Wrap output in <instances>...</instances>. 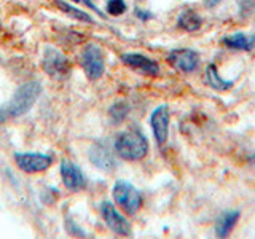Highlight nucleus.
<instances>
[{
    "mask_svg": "<svg viewBox=\"0 0 255 239\" xmlns=\"http://www.w3.org/2000/svg\"><path fill=\"white\" fill-rule=\"evenodd\" d=\"M114 147L117 155L126 161H140L148 153V142L139 131L120 132Z\"/></svg>",
    "mask_w": 255,
    "mask_h": 239,
    "instance_id": "f257e3e1",
    "label": "nucleus"
},
{
    "mask_svg": "<svg viewBox=\"0 0 255 239\" xmlns=\"http://www.w3.org/2000/svg\"><path fill=\"white\" fill-rule=\"evenodd\" d=\"M40 93H42V86L38 82H27L21 85L16 93L13 94V98L10 104L6 106V115L10 117H21L24 114L34 107V104L37 102Z\"/></svg>",
    "mask_w": 255,
    "mask_h": 239,
    "instance_id": "f03ea898",
    "label": "nucleus"
},
{
    "mask_svg": "<svg viewBox=\"0 0 255 239\" xmlns=\"http://www.w3.org/2000/svg\"><path fill=\"white\" fill-rule=\"evenodd\" d=\"M112 196H114L115 204L122 211H125L128 215L137 214L139 209L142 207V195L140 191L131 185L126 180H117L114 188H112Z\"/></svg>",
    "mask_w": 255,
    "mask_h": 239,
    "instance_id": "7ed1b4c3",
    "label": "nucleus"
},
{
    "mask_svg": "<svg viewBox=\"0 0 255 239\" xmlns=\"http://www.w3.org/2000/svg\"><path fill=\"white\" fill-rule=\"evenodd\" d=\"M42 67L46 72V75H50L51 78L62 80L66 78L70 70V61L67 59V56L61 53L58 48L54 46H45L43 54H42Z\"/></svg>",
    "mask_w": 255,
    "mask_h": 239,
    "instance_id": "20e7f679",
    "label": "nucleus"
},
{
    "mask_svg": "<svg viewBox=\"0 0 255 239\" xmlns=\"http://www.w3.org/2000/svg\"><path fill=\"white\" fill-rule=\"evenodd\" d=\"M80 64H82L85 75L88 77V80H91V82L99 80L104 75V72H106L104 53L101 48L94 43L86 45L82 50V54H80Z\"/></svg>",
    "mask_w": 255,
    "mask_h": 239,
    "instance_id": "39448f33",
    "label": "nucleus"
},
{
    "mask_svg": "<svg viewBox=\"0 0 255 239\" xmlns=\"http://www.w3.org/2000/svg\"><path fill=\"white\" fill-rule=\"evenodd\" d=\"M101 215H102L104 222H106V225L114 231L115 235L131 236V233H132L131 223L128 222V219L125 217V215H122L117 211V207L110 201H104L101 204Z\"/></svg>",
    "mask_w": 255,
    "mask_h": 239,
    "instance_id": "423d86ee",
    "label": "nucleus"
},
{
    "mask_svg": "<svg viewBox=\"0 0 255 239\" xmlns=\"http://www.w3.org/2000/svg\"><path fill=\"white\" fill-rule=\"evenodd\" d=\"M167 62L175 70L182 72V74H190L195 72L199 66V53L190 48H177L167 54Z\"/></svg>",
    "mask_w": 255,
    "mask_h": 239,
    "instance_id": "0eeeda50",
    "label": "nucleus"
},
{
    "mask_svg": "<svg viewBox=\"0 0 255 239\" xmlns=\"http://www.w3.org/2000/svg\"><path fill=\"white\" fill-rule=\"evenodd\" d=\"M16 166L26 174H37L50 169L53 164V158L45 153H16Z\"/></svg>",
    "mask_w": 255,
    "mask_h": 239,
    "instance_id": "6e6552de",
    "label": "nucleus"
},
{
    "mask_svg": "<svg viewBox=\"0 0 255 239\" xmlns=\"http://www.w3.org/2000/svg\"><path fill=\"white\" fill-rule=\"evenodd\" d=\"M169 121H171V114L167 106H158L150 115V126L153 131L155 140L158 147H163L167 140V134H169Z\"/></svg>",
    "mask_w": 255,
    "mask_h": 239,
    "instance_id": "1a4fd4ad",
    "label": "nucleus"
},
{
    "mask_svg": "<svg viewBox=\"0 0 255 239\" xmlns=\"http://www.w3.org/2000/svg\"><path fill=\"white\" fill-rule=\"evenodd\" d=\"M122 62L126 67H129L135 72H139L142 75H150V77H158L159 75V66L158 62L151 58L140 53H123L122 54Z\"/></svg>",
    "mask_w": 255,
    "mask_h": 239,
    "instance_id": "9d476101",
    "label": "nucleus"
},
{
    "mask_svg": "<svg viewBox=\"0 0 255 239\" xmlns=\"http://www.w3.org/2000/svg\"><path fill=\"white\" fill-rule=\"evenodd\" d=\"M61 179H62V183L64 187L70 191H80L86 187V179L82 172V169L74 164L69 159H62L61 161Z\"/></svg>",
    "mask_w": 255,
    "mask_h": 239,
    "instance_id": "9b49d317",
    "label": "nucleus"
},
{
    "mask_svg": "<svg viewBox=\"0 0 255 239\" xmlns=\"http://www.w3.org/2000/svg\"><path fill=\"white\" fill-rule=\"evenodd\" d=\"M88 158L101 171H114L117 167L114 153H112L107 143L104 142H96L90 148V151H88Z\"/></svg>",
    "mask_w": 255,
    "mask_h": 239,
    "instance_id": "f8f14e48",
    "label": "nucleus"
},
{
    "mask_svg": "<svg viewBox=\"0 0 255 239\" xmlns=\"http://www.w3.org/2000/svg\"><path fill=\"white\" fill-rule=\"evenodd\" d=\"M222 43L230 50H238V51H251L255 46V35H246L243 32H236L233 35L223 37Z\"/></svg>",
    "mask_w": 255,
    "mask_h": 239,
    "instance_id": "ddd939ff",
    "label": "nucleus"
},
{
    "mask_svg": "<svg viewBox=\"0 0 255 239\" xmlns=\"http://www.w3.org/2000/svg\"><path fill=\"white\" fill-rule=\"evenodd\" d=\"M239 220V211H227L220 215V219L215 223V235L219 238H227L231 231H233L235 225Z\"/></svg>",
    "mask_w": 255,
    "mask_h": 239,
    "instance_id": "4468645a",
    "label": "nucleus"
},
{
    "mask_svg": "<svg viewBox=\"0 0 255 239\" xmlns=\"http://www.w3.org/2000/svg\"><path fill=\"white\" fill-rule=\"evenodd\" d=\"M206 80H207V85L215 91H228L230 88L235 85L233 80H225L220 77V72L217 70V66H215V64H209V66H207Z\"/></svg>",
    "mask_w": 255,
    "mask_h": 239,
    "instance_id": "2eb2a0df",
    "label": "nucleus"
},
{
    "mask_svg": "<svg viewBox=\"0 0 255 239\" xmlns=\"http://www.w3.org/2000/svg\"><path fill=\"white\" fill-rule=\"evenodd\" d=\"M203 26V19L195 10H183L177 16V27L185 32H196Z\"/></svg>",
    "mask_w": 255,
    "mask_h": 239,
    "instance_id": "dca6fc26",
    "label": "nucleus"
},
{
    "mask_svg": "<svg viewBox=\"0 0 255 239\" xmlns=\"http://www.w3.org/2000/svg\"><path fill=\"white\" fill-rule=\"evenodd\" d=\"M54 5L58 6V10H61L64 14H67V16H70V18L77 19V21L88 22V24L94 22V19L91 18V14H88L86 11H83L82 8L74 6V5H70L67 2H64V0H54Z\"/></svg>",
    "mask_w": 255,
    "mask_h": 239,
    "instance_id": "f3484780",
    "label": "nucleus"
},
{
    "mask_svg": "<svg viewBox=\"0 0 255 239\" xmlns=\"http://www.w3.org/2000/svg\"><path fill=\"white\" fill-rule=\"evenodd\" d=\"M128 112H129V107L126 106V102H117V104H114V106L110 107L109 115L115 123H120L122 120L126 118Z\"/></svg>",
    "mask_w": 255,
    "mask_h": 239,
    "instance_id": "a211bd4d",
    "label": "nucleus"
},
{
    "mask_svg": "<svg viewBox=\"0 0 255 239\" xmlns=\"http://www.w3.org/2000/svg\"><path fill=\"white\" fill-rule=\"evenodd\" d=\"M128 10V5L125 0H107L106 3V11L110 16H122Z\"/></svg>",
    "mask_w": 255,
    "mask_h": 239,
    "instance_id": "6ab92c4d",
    "label": "nucleus"
},
{
    "mask_svg": "<svg viewBox=\"0 0 255 239\" xmlns=\"http://www.w3.org/2000/svg\"><path fill=\"white\" fill-rule=\"evenodd\" d=\"M74 2H77V3H86V5L90 6V8H93V10H94L96 13H98V14H101V16H102V11H99L98 8H96V5H94V3H91L90 0H74Z\"/></svg>",
    "mask_w": 255,
    "mask_h": 239,
    "instance_id": "aec40b11",
    "label": "nucleus"
},
{
    "mask_svg": "<svg viewBox=\"0 0 255 239\" xmlns=\"http://www.w3.org/2000/svg\"><path fill=\"white\" fill-rule=\"evenodd\" d=\"M135 14H137L142 21H147L148 18H151V16H153L151 13H148V11H142V10H135Z\"/></svg>",
    "mask_w": 255,
    "mask_h": 239,
    "instance_id": "412c9836",
    "label": "nucleus"
},
{
    "mask_svg": "<svg viewBox=\"0 0 255 239\" xmlns=\"http://www.w3.org/2000/svg\"><path fill=\"white\" fill-rule=\"evenodd\" d=\"M222 3V0H204V5L207 8H214V6H217Z\"/></svg>",
    "mask_w": 255,
    "mask_h": 239,
    "instance_id": "4be33fe9",
    "label": "nucleus"
},
{
    "mask_svg": "<svg viewBox=\"0 0 255 239\" xmlns=\"http://www.w3.org/2000/svg\"><path fill=\"white\" fill-rule=\"evenodd\" d=\"M249 163H251L252 166H255V153H252V155L249 156Z\"/></svg>",
    "mask_w": 255,
    "mask_h": 239,
    "instance_id": "5701e85b",
    "label": "nucleus"
},
{
    "mask_svg": "<svg viewBox=\"0 0 255 239\" xmlns=\"http://www.w3.org/2000/svg\"><path fill=\"white\" fill-rule=\"evenodd\" d=\"M3 118H5V115L2 114V112H0V123H2V121H3Z\"/></svg>",
    "mask_w": 255,
    "mask_h": 239,
    "instance_id": "b1692460",
    "label": "nucleus"
},
{
    "mask_svg": "<svg viewBox=\"0 0 255 239\" xmlns=\"http://www.w3.org/2000/svg\"><path fill=\"white\" fill-rule=\"evenodd\" d=\"M0 30H2V24H0Z\"/></svg>",
    "mask_w": 255,
    "mask_h": 239,
    "instance_id": "393cba45",
    "label": "nucleus"
}]
</instances>
